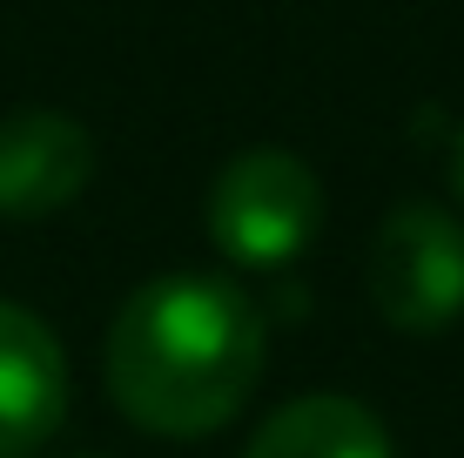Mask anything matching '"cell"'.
<instances>
[{
  "label": "cell",
  "instance_id": "6",
  "mask_svg": "<svg viewBox=\"0 0 464 458\" xmlns=\"http://www.w3.org/2000/svg\"><path fill=\"white\" fill-rule=\"evenodd\" d=\"M243 458H391V438L357 398L316 391V398L269 412Z\"/></svg>",
  "mask_w": 464,
  "mask_h": 458
},
{
  "label": "cell",
  "instance_id": "1",
  "mask_svg": "<svg viewBox=\"0 0 464 458\" xmlns=\"http://www.w3.org/2000/svg\"><path fill=\"white\" fill-rule=\"evenodd\" d=\"M263 377V317L222 277H155L115 310L108 398L155 438L222 432Z\"/></svg>",
  "mask_w": 464,
  "mask_h": 458
},
{
  "label": "cell",
  "instance_id": "4",
  "mask_svg": "<svg viewBox=\"0 0 464 458\" xmlns=\"http://www.w3.org/2000/svg\"><path fill=\"white\" fill-rule=\"evenodd\" d=\"M94 176V141L61 108L0 115V216H54Z\"/></svg>",
  "mask_w": 464,
  "mask_h": 458
},
{
  "label": "cell",
  "instance_id": "5",
  "mask_svg": "<svg viewBox=\"0 0 464 458\" xmlns=\"http://www.w3.org/2000/svg\"><path fill=\"white\" fill-rule=\"evenodd\" d=\"M68 418V357L34 310L0 304V458H27Z\"/></svg>",
  "mask_w": 464,
  "mask_h": 458
},
{
  "label": "cell",
  "instance_id": "7",
  "mask_svg": "<svg viewBox=\"0 0 464 458\" xmlns=\"http://www.w3.org/2000/svg\"><path fill=\"white\" fill-rule=\"evenodd\" d=\"M451 189H458V202H464V129H458V141H451Z\"/></svg>",
  "mask_w": 464,
  "mask_h": 458
},
{
  "label": "cell",
  "instance_id": "3",
  "mask_svg": "<svg viewBox=\"0 0 464 458\" xmlns=\"http://www.w3.org/2000/svg\"><path fill=\"white\" fill-rule=\"evenodd\" d=\"M363 290H371L377 317L391 330H444L464 310V223L430 202H404L383 216L371 236V263H363Z\"/></svg>",
  "mask_w": 464,
  "mask_h": 458
},
{
  "label": "cell",
  "instance_id": "2",
  "mask_svg": "<svg viewBox=\"0 0 464 458\" xmlns=\"http://www.w3.org/2000/svg\"><path fill=\"white\" fill-rule=\"evenodd\" d=\"M324 223V189L310 162L283 149H249L209 189V243L243 270H283L310 249Z\"/></svg>",
  "mask_w": 464,
  "mask_h": 458
}]
</instances>
